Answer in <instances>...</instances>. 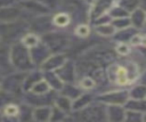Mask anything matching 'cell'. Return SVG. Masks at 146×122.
<instances>
[{"mask_svg":"<svg viewBox=\"0 0 146 122\" xmlns=\"http://www.w3.org/2000/svg\"><path fill=\"white\" fill-rule=\"evenodd\" d=\"M116 51H117L120 55L124 56V55H127V54L129 52V46H128L127 43H124V42H121V43H119V46H117V48H116Z\"/></svg>","mask_w":146,"mask_h":122,"instance_id":"27","label":"cell"},{"mask_svg":"<svg viewBox=\"0 0 146 122\" xmlns=\"http://www.w3.org/2000/svg\"><path fill=\"white\" fill-rule=\"evenodd\" d=\"M56 107H58L59 109H62L63 112H68L70 109H72V103H71V98L66 97V96H59L56 99Z\"/></svg>","mask_w":146,"mask_h":122,"instance_id":"16","label":"cell"},{"mask_svg":"<svg viewBox=\"0 0 146 122\" xmlns=\"http://www.w3.org/2000/svg\"><path fill=\"white\" fill-rule=\"evenodd\" d=\"M92 97L90 93H84V95H79L76 97V100L72 104V109H80V108H84L87 107L90 101H91Z\"/></svg>","mask_w":146,"mask_h":122,"instance_id":"12","label":"cell"},{"mask_svg":"<svg viewBox=\"0 0 146 122\" xmlns=\"http://www.w3.org/2000/svg\"><path fill=\"white\" fill-rule=\"evenodd\" d=\"M79 86H80V88H83V89H91V88L95 87V81L90 76H84L80 81Z\"/></svg>","mask_w":146,"mask_h":122,"instance_id":"25","label":"cell"},{"mask_svg":"<svg viewBox=\"0 0 146 122\" xmlns=\"http://www.w3.org/2000/svg\"><path fill=\"white\" fill-rule=\"evenodd\" d=\"M50 113H51V109L47 106H40L38 108H35L32 113V119L34 120H38V121H46V120H49L50 117Z\"/></svg>","mask_w":146,"mask_h":122,"instance_id":"11","label":"cell"},{"mask_svg":"<svg viewBox=\"0 0 146 122\" xmlns=\"http://www.w3.org/2000/svg\"><path fill=\"white\" fill-rule=\"evenodd\" d=\"M114 1L115 0H97L96 1V6H95V14L97 16L104 14L108 8H111L113 5H114Z\"/></svg>","mask_w":146,"mask_h":122,"instance_id":"14","label":"cell"},{"mask_svg":"<svg viewBox=\"0 0 146 122\" xmlns=\"http://www.w3.org/2000/svg\"><path fill=\"white\" fill-rule=\"evenodd\" d=\"M41 79V74L40 73H33V74H31V75H29L27 78H26V82H25V84H24V88L26 89H30L36 81H39Z\"/></svg>","mask_w":146,"mask_h":122,"instance_id":"24","label":"cell"},{"mask_svg":"<svg viewBox=\"0 0 146 122\" xmlns=\"http://www.w3.org/2000/svg\"><path fill=\"white\" fill-rule=\"evenodd\" d=\"M3 115H6L8 117H14L16 115H19V107L13 103L7 104L3 107Z\"/></svg>","mask_w":146,"mask_h":122,"instance_id":"20","label":"cell"},{"mask_svg":"<svg viewBox=\"0 0 146 122\" xmlns=\"http://www.w3.org/2000/svg\"><path fill=\"white\" fill-rule=\"evenodd\" d=\"M125 106L127 108H129L130 111H135V112H145V103L144 99L143 100H138V99H132L129 101H125Z\"/></svg>","mask_w":146,"mask_h":122,"instance_id":"18","label":"cell"},{"mask_svg":"<svg viewBox=\"0 0 146 122\" xmlns=\"http://www.w3.org/2000/svg\"><path fill=\"white\" fill-rule=\"evenodd\" d=\"M89 32H90L89 27H88L87 25H84V24H81V25H79V26L75 29V33H76L79 36H81V38H84V36H87V35H89Z\"/></svg>","mask_w":146,"mask_h":122,"instance_id":"26","label":"cell"},{"mask_svg":"<svg viewBox=\"0 0 146 122\" xmlns=\"http://www.w3.org/2000/svg\"><path fill=\"white\" fill-rule=\"evenodd\" d=\"M46 79H47V83L49 84V87H52L57 90L62 89L63 87V81L58 78L57 74H55V72L52 71H48L46 74Z\"/></svg>","mask_w":146,"mask_h":122,"instance_id":"13","label":"cell"},{"mask_svg":"<svg viewBox=\"0 0 146 122\" xmlns=\"http://www.w3.org/2000/svg\"><path fill=\"white\" fill-rule=\"evenodd\" d=\"M128 92L125 91H119V92H112V93H106L99 99L104 103H107L110 105H122L127 101L128 99Z\"/></svg>","mask_w":146,"mask_h":122,"instance_id":"3","label":"cell"},{"mask_svg":"<svg viewBox=\"0 0 146 122\" xmlns=\"http://www.w3.org/2000/svg\"><path fill=\"white\" fill-rule=\"evenodd\" d=\"M113 80H114L115 84L123 87L125 84H129L133 80V76H131V73L129 72V70L127 68V66L119 65L116 67L115 72H114Z\"/></svg>","mask_w":146,"mask_h":122,"instance_id":"2","label":"cell"},{"mask_svg":"<svg viewBox=\"0 0 146 122\" xmlns=\"http://www.w3.org/2000/svg\"><path fill=\"white\" fill-rule=\"evenodd\" d=\"M9 63H10L9 50H7V48H1L0 49V66L5 68Z\"/></svg>","mask_w":146,"mask_h":122,"instance_id":"22","label":"cell"},{"mask_svg":"<svg viewBox=\"0 0 146 122\" xmlns=\"http://www.w3.org/2000/svg\"><path fill=\"white\" fill-rule=\"evenodd\" d=\"M56 74L62 81L71 82L73 80V65L72 63H64L60 67L56 70Z\"/></svg>","mask_w":146,"mask_h":122,"instance_id":"5","label":"cell"},{"mask_svg":"<svg viewBox=\"0 0 146 122\" xmlns=\"http://www.w3.org/2000/svg\"><path fill=\"white\" fill-rule=\"evenodd\" d=\"M96 30L102 35H112L115 32V27L113 26V24L110 25V23L108 24H100L96 27Z\"/></svg>","mask_w":146,"mask_h":122,"instance_id":"21","label":"cell"},{"mask_svg":"<svg viewBox=\"0 0 146 122\" xmlns=\"http://www.w3.org/2000/svg\"><path fill=\"white\" fill-rule=\"evenodd\" d=\"M107 119L112 121H122L124 120V114L125 112L120 105H110L107 111Z\"/></svg>","mask_w":146,"mask_h":122,"instance_id":"7","label":"cell"},{"mask_svg":"<svg viewBox=\"0 0 146 122\" xmlns=\"http://www.w3.org/2000/svg\"><path fill=\"white\" fill-rule=\"evenodd\" d=\"M39 42H40L39 38H38L35 34H33V33H27V34L23 38V40H22V44L25 46L27 49H31V48L38 46Z\"/></svg>","mask_w":146,"mask_h":122,"instance_id":"17","label":"cell"},{"mask_svg":"<svg viewBox=\"0 0 146 122\" xmlns=\"http://www.w3.org/2000/svg\"><path fill=\"white\" fill-rule=\"evenodd\" d=\"M130 23L133 24L137 29H140L144 26L145 24V11L144 9H140V8H135L133 9V13L131 14V17H130Z\"/></svg>","mask_w":146,"mask_h":122,"instance_id":"8","label":"cell"},{"mask_svg":"<svg viewBox=\"0 0 146 122\" xmlns=\"http://www.w3.org/2000/svg\"><path fill=\"white\" fill-rule=\"evenodd\" d=\"M18 14H19L18 9L9 8L8 6L2 7L0 9V19L3 21V22H11L13 19H15L18 16Z\"/></svg>","mask_w":146,"mask_h":122,"instance_id":"10","label":"cell"},{"mask_svg":"<svg viewBox=\"0 0 146 122\" xmlns=\"http://www.w3.org/2000/svg\"><path fill=\"white\" fill-rule=\"evenodd\" d=\"M49 88H50V87H49V84L47 83V81L40 79L39 81H36V82L30 88V90H31L34 95H36V96H44L46 93H48Z\"/></svg>","mask_w":146,"mask_h":122,"instance_id":"9","label":"cell"},{"mask_svg":"<svg viewBox=\"0 0 146 122\" xmlns=\"http://www.w3.org/2000/svg\"><path fill=\"white\" fill-rule=\"evenodd\" d=\"M65 63V57L63 55H55L51 57H47L43 62V68L47 71H56Z\"/></svg>","mask_w":146,"mask_h":122,"instance_id":"4","label":"cell"},{"mask_svg":"<svg viewBox=\"0 0 146 122\" xmlns=\"http://www.w3.org/2000/svg\"><path fill=\"white\" fill-rule=\"evenodd\" d=\"M146 93V89L144 84H139L136 86L131 91H130V97L132 99H138V100H143Z\"/></svg>","mask_w":146,"mask_h":122,"instance_id":"19","label":"cell"},{"mask_svg":"<svg viewBox=\"0 0 146 122\" xmlns=\"http://www.w3.org/2000/svg\"><path fill=\"white\" fill-rule=\"evenodd\" d=\"M70 22H71V17H70V15L66 14V13H58V14H56V15L54 16V18H52L54 25H56V26H58V27L66 26V25L70 24Z\"/></svg>","mask_w":146,"mask_h":122,"instance_id":"15","label":"cell"},{"mask_svg":"<svg viewBox=\"0 0 146 122\" xmlns=\"http://www.w3.org/2000/svg\"><path fill=\"white\" fill-rule=\"evenodd\" d=\"M31 52H30V56H31V59L32 62H36V63H40V62H44L46 58L48 57V49L46 46H41V47H33L31 48Z\"/></svg>","mask_w":146,"mask_h":122,"instance_id":"6","label":"cell"},{"mask_svg":"<svg viewBox=\"0 0 146 122\" xmlns=\"http://www.w3.org/2000/svg\"><path fill=\"white\" fill-rule=\"evenodd\" d=\"M131 43L132 44H137V46H140V44H144V35L141 34H137V35H132L131 36Z\"/></svg>","mask_w":146,"mask_h":122,"instance_id":"28","label":"cell"},{"mask_svg":"<svg viewBox=\"0 0 146 122\" xmlns=\"http://www.w3.org/2000/svg\"><path fill=\"white\" fill-rule=\"evenodd\" d=\"M10 60L13 62L14 66L21 70H27L32 65V59L30 56V52L25 46L22 43L15 44L11 50H9Z\"/></svg>","mask_w":146,"mask_h":122,"instance_id":"1","label":"cell"},{"mask_svg":"<svg viewBox=\"0 0 146 122\" xmlns=\"http://www.w3.org/2000/svg\"><path fill=\"white\" fill-rule=\"evenodd\" d=\"M139 0H120V7L125 10H132L138 7Z\"/></svg>","mask_w":146,"mask_h":122,"instance_id":"23","label":"cell"}]
</instances>
